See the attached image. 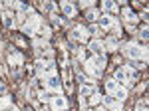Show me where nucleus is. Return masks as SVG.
Returning <instances> with one entry per match:
<instances>
[{"instance_id": "obj_1", "label": "nucleus", "mask_w": 149, "mask_h": 111, "mask_svg": "<svg viewBox=\"0 0 149 111\" xmlns=\"http://www.w3.org/2000/svg\"><path fill=\"white\" fill-rule=\"evenodd\" d=\"M121 52L129 58V60H143V64L147 62V50H143L137 42H125V44L121 46Z\"/></svg>"}, {"instance_id": "obj_2", "label": "nucleus", "mask_w": 149, "mask_h": 111, "mask_svg": "<svg viewBox=\"0 0 149 111\" xmlns=\"http://www.w3.org/2000/svg\"><path fill=\"white\" fill-rule=\"evenodd\" d=\"M40 26H42V18H40V14L36 10H32L30 14H26V20H24V24L20 26V30H22L26 36H34Z\"/></svg>"}, {"instance_id": "obj_3", "label": "nucleus", "mask_w": 149, "mask_h": 111, "mask_svg": "<svg viewBox=\"0 0 149 111\" xmlns=\"http://www.w3.org/2000/svg\"><path fill=\"white\" fill-rule=\"evenodd\" d=\"M34 71L40 79H44L48 76H52V74H56V64H54V60L40 58V60H36V64H34Z\"/></svg>"}, {"instance_id": "obj_4", "label": "nucleus", "mask_w": 149, "mask_h": 111, "mask_svg": "<svg viewBox=\"0 0 149 111\" xmlns=\"http://www.w3.org/2000/svg\"><path fill=\"white\" fill-rule=\"evenodd\" d=\"M135 78H137V74H135V69L129 66H121L115 69L113 74V79L121 85V83H125V85H131V81H135Z\"/></svg>"}, {"instance_id": "obj_5", "label": "nucleus", "mask_w": 149, "mask_h": 111, "mask_svg": "<svg viewBox=\"0 0 149 111\" xmlns=\"http://www.w3.org/2000/svg\"><path fill=\"white\" fill-rule=\"evenodd\" d=\"M44 89H46V91L62 93V81H60V76H58V74H52V76L44 78Z\"/></svg>"}, {"instance_id": "obj_6", "label": "nucleus", "mask_w": 149, "mask_h": 111, "mask_svg": "<svg viewBox=\"0 0 149 111\" xmlns=\"http://www.w3.org/2000/svg\"><path fill=\"white\" fill-rule=\"evenodd\" d=\"M70 38H72L76 44H81V42H86V40L90 38V32H88V28H84V26H74L72 32H70Z\"/></svg>"}, {"instance_id": "obj_7", "label": "nucleus", "mask_w": 149, "mask_h": 111, "mask_svg": "<svg viewBox=\"0 0 149 111\" xmlns=\"http://www.w3.org/2000/svg\"><path fill=\"white\" fill-rule=\"evenodd\" d=\"M50 109L52 111H66L68 109V97H64L62 93H58L56 97L50 99Z\"/></svg>"}, {"instance_id": "obj_8", "label": "nucleus", "mask_w": 149, "mask_h": 111, "mask_svg": "<svg viewBox=\"0 0 149 111\" xmlns=\"http://www.w3.org/2000/svg\"><path fill=\"white\" fill-rule=\"evenodd\" d=\"M102 101L105 103V107L111 111H123V103L121 101H117L115 97H111V95H105V97H102Z\"/></svg>"}, {"instance_id": "obj_9", "label": "nucleus", "mask_w": 149, "mask_h": 111, "mask_svg": "<svg viewBox=\"0 0 149 111\" xmlns=\"http://www.w3.org/2000/svg\"><path fill=\"white\" fill-rule=\"evenodd\" d=\"M58 8L64 12V16H66V18H74V16L78 14V8H76V4H74V2H60V6H58Z\"/></svg>"}, {"instance_id": "obj_10", "label": "nucleus", "mask_w": 149, "mask_h": 111, "mask_svg": "<svg viewBox=\"0 0 149 111\" xmlns=\"http://www.w3.org/2000/svg\"><path fill=\"white\" fill-rule=\"evenodd\" d=\"M121 12H123V20H125L127 26H133V24H137V20H139L137 14L131 10L129 6H123V8H121Z\"/></svg>"}, {"instance_id": "obj_11", "label": "nucleus", "mask_w": 149, "mask_h": 111, "mask_svg": "<svg viewBox=\"0 0 149 111\" xmlns=\"http://www.w3.org/2000/svg\"><path fill=\"white\" fill-rule=\"evenodd\" d=\"M84 71L90 76V78H102V74L95 69V64H93V58H90V60H86L84 62Z\"/></svg>"}, {"instance_id": "obj_12", "label": "nucleus", "mask_w": 149, "mask_h": 111, "mask_svg": "<svg viewBox=\"0 0 149 111\" xmlns=\"http://www.w3.org/2000/svg\"><path fill=\"white\" fill-rule=\"evenodd\" d=\"M8 64H10L12 67H18L24 64V56L20 54V52H16V50H12L10 54H8Z\"/></svg>"}, {"instance_id": "obj_13", "label": "nucleus", "mask_w": 149, "mask_h": 111, "mask_svg": "<svg viewBox=\"0 0 149 111\" xmlns=\"http://www.w3.org/2000/svg\"><path fill=\"white\" fill-rule=\"evenodd\" d=\"M102 10L107 12L109 16H113V14H117L119 6H117V2H113V0H103L102 2Z\"/></svg>"}, {"instance_id": "obj_14", "label": "nucleus", "mask_w": 149, "mask_h": 111, "mask_svg": "<svg viewBox=\"0 0 149 111\" xmlns=\"http://www.w3.org/2000/svg\"><path fill=\"white\" fill-rule=\"evenodd\" d=\"M88 50H90L93 56H103V52H105V50H103V42H102V40H92L90 46H88Z\"/></svg>"}, {"instance_id": "obj_15", "label": "nucleus", "mask_w": 149, "mask_h": 111, "mask_svg": "<svg viewBox=\"0 0 149 111\" xmlns=\"http://www.w3.org/2000/svg\"><path fill=\"white\" fill-rule=\"evenodd\" d=\"M117 42H119V38L117 36H107L105 38V42H103V50H109V52H115L117 50Z\"/></svg>"}, {"instance_id": "obj_16", "label": "nucleus", "mask_w": 149, "mask_h": 111, "mask_svg": "<svg viewBox=\"0 0 149 111\" xmlns=\"http://www.w3.org/2000/svg\"><path fill=\"white\" fill-rule=\"evenodd\" d=\"M2 24L6 26V28H14L16 24H14V14L10 10H2Z\"/></svg>"}, {"instance_id": "obj_17", "label": "nucleus", "mask_w": 149, "mask_h": 111, "mask_svg": "<svg viewBox=\"0 0 149 111\" xmlns=\"http://www.w3.org/2000/svg\"><path fill=\"white\" fill-rule=\"evenodd\" d=\"M93 64H95V69H97L100 74H103L105 64H107V58H105V54H103V56H93Z\"/></svg>"}, {"instance_id": "obj_18", "label": "nucleus", "mask_w": 149, "mask_h": 111, "mask_svg": "<svg viewBox=\"0 0 149 111\" xmlns=\"http://www.w3.org/2000/svg\"><path fill=\"white\" fill-rule=\"evenodd\" d=\"M111 97H115L117 101H121V103H123V101L127 99V87H123V85H117V89L113 91V95H111Z\"/></svg>"}, {"instance_id": "obj_19", "label": "nucleus", "mask_w": 149, "mask_h": 111, "mask_svg": "<svg viewBox=\"0 0 149 111\" xmlns=\"http://www.w3.org/2000/svg\"><path fill=\"white\" fill-rule=\"evenodd\" d=\"M100 16H102V14H100V10H97V8H88V12H86V18H88V20H90V22H97V20H100Z\"/></svg>"}, {"instance_id": "obj_20", "label": "nucleus", "mask_w": 149, "mask_h": 111, "mask_svg": "<svg viewBox=\"0 0 149 111\" xmlns=\"http://www.w3.org/2000/svg\"><path fill=\"white\" fill-rule=\"evenodd\" d=\"M95 91V85H88V83H81L80 85V97H88Z\"/></svg>"}, {"instance_id": "obj_21", "label": "nucleus", "mask_w": 149, "mask_h": 111, "mask_svg": "<svg viewBox=\"0 0 149 111\" xmlns=\"http://www.w3.org/2000/svg\"><path fill=\"white\" fill-rule=\"evenodd\" d=\"M88 97H90V99H88V105H93V107H95L97 103H102V95H100V91H97V89L93 91L92 95H88Z\"/></svg>"}, {"instance_id": "obj_22", "label": "nucleus", "mask_w": 149, "mask_h": 111, "mask_svg": "<svg viewBox=\"0 0 149 111\" xmlns=\"http://www.w3.org/2000/svg\"><path fill=\"white\" fill-rule=\"evenodd\" d=\"M8 107H12V97L10 95H2L0 97V111L8 109Z\"/></svg>"}, {"instance_id": "obj_23", "label": "nucleus", "mask_w": 149, "mask_h": 111, "mask_svg": "<svg viewBox=\"0 0 149 111\" xmlns=\"http://www.w3.org/2000/svg\"><path fill=\"white\" fill-rule=\"evenodd\" d=\"M117 85H119V83H117L115 79H107V81H105V89H107V95H113V91L117 89Z\"/></svg>"}, {"instance_id": "obj_24", "label": "nucleus", "mask_w": 149, "mask_h": 111, "mask_svg": "<svg viewBox=\"0 0 149 111\" xmlns=\"http://www.w3.org/2000/svg\"><path fill=\"white\" fill-rule=\"evenodd\" d=\"M50 99H52L50 97V91H46V89H40L38 91V101L40 103H50Z\"/></svg>"}, {"instance_id": "obj_25", "label": "nucleus", "mask_w": 149, "mask_h": 111, "mask_svg": "<svg viewBox=\"0 0 149 111\" xmlns=\"http://www.w3.org/2000/svg\"><path fill=\"white\" fill-rule=\"evenodd\" d=\"M42 8H44L46 12H50V14H54V12L58 10V6L54 4V2H46V4H42Z\"/></svg>"}, {"instance_id": "obj_26", "label": "nucleus", "mask_w": 149, "mask_h": 111, "mask_svg": "<svg viewBox=\"0 0 149 111\" xmlns=\"http://www.w3.org/2000/svg\"><path fill=\"white\" fill-rule=\"evenodd\" d=\"M137 36L141 38V40H147V38H149V28H147V26H143V28L139 30V34H137Z\"/></svg>"}, {"instance_id": "obj_27", "label": "nucleus", "mask_w": 149, "mask_h": 111, "mask_svg": "<svg viewBox=\"0 0 149 111\" xmlns=\"http://www.w3.org/2000/svg\"><path fill=\"white\" fill-rule=\"evenodd\" d=\"M88 32H90V36H100V32H102V30H100V26H95V24H92V26H90V28H88Z\"/></svg>"}, {"instance_id": "obj_28", "label": "nucleus", "mask_w": 149, "mask_h": 111, "mask_svg": "<svg viewBox=\"0 0 149 111\" xmlns=\"http://www.w3.org/2000/svg\"><path fill=\"white\" fill-rule=\"evenodd\" d=\"M0 95H6V85L0 81Z\"/></svg>"}, {"instance_id": "obj_29", "label": "nucleus", "mask_w": 149, "mask_h": 111, "mask_svg": "<svg viewBox=\"0 0 149 111\" xmlns=\"http://www.w3.org/2000/svg\"><path fill=\"white\" fill-rule=\"evenodd\" d=\"M8 111H20L18 107H8Z\"/></svg>"}, {"instance_id": "obj_30", "label": "nucleus", "mask_w": 149, "mask_h": 111, "mask_svg": "<svg viewBox=\"0 0 149 111\" xmlns=\"http://www.w3.org/2000/svg\"><path fill=\"white\" fill-rule=\"evenodd\" d=\"M40 111H52V109H50V107H48V105H46V107H42V109H40Z\"/></svg>"}, {"instance_id": "obj_31", "label": "nucleus", "mask_w": 149, "mask_h": 111, "mask_svg": "<svg viewBox=\"0 0 149 111\" xmlns=\"http://www.w3.org/2000/svg\"><path fill=\"white\" fill-rule=\"evenodd\" d=\"M24 111H34V109H32V107H26V109H24Z\"/></svg>"}, {"instance_id": "obj_32", "label": "nucleus", "mask_w": 149, "mask_h": 111, "mask_svg": "<svg viewBox=\"0 0 149 111\" xmlns=\"http://www.w3.org/2000/svg\"><path fill=\"white\" fill-rule=\"evenodd\" d=\"M95 111H105V109H103V107H100V109H95Z\"/></svg>"}, {"instance_id": "obj_33", "label": "nucleus", "mask_w": 149, "mask_h": 111, "mask_svg": "<svg viewBox=\"0 0 149 111\" xmlns=\"http://www.w3.org/2000/svg\"><path fill=\"white\" fill-rule=\"evenodd\" d=\"M81 111H92V109H81Z\"/></svg>"}, {"instance_id": "obj_34", "label": "nucleus", "mask_w": 149, "mask_h": 111, "mask_svg": "<svg viewBox=\"0 0 149 111\" xmlns=\"http://www.w3.org/2000/svg\"><path fill=\"white\" fill-rule=\"evenodd\" d=\"M0 48H2V42H0Z\"/></svg>"}]
</instances>
